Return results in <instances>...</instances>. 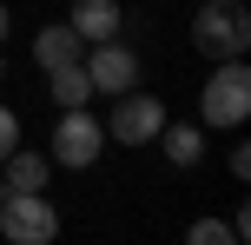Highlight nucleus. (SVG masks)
Here are the masks:
<instances>
[{"label":"nucleus","instance_id":"1","mask_svg":"<svg viewBox=\"0 0 251 245\" xmlns=\"http://www.w3.org/2000/svg\"><path fill=\"white\" fill-rule=\"evenodd\" d=\"M192 47L205 60H238V53H251V7L245 0H205L192 13Z\"/></svg>","mask_w":251,"mask_h":245},{"label":"nucleus","instance_id":"2","mask_svg":"<svg viewBox=\"0 0 251 245\" xmlns=\"http://www.w3.org/2000/svg\"><path fill=\"white\" fill-rule=\"evenodd\" d=\"M245 113H251V66H245V53L238 60H212V73L199 86V126H245Z\"/></svg>","mask_w":251,"mask_h":245},{"label":"nucleus","instance_id":"3","mask_svg":"<svg viewBox=\"0 0 251 245\" xmlns=\"http://www.w3.org/2000/svg\"><path fill=\"white\" fill-rule=\"evenodd\" d=\"M60 232V206L47 192H0V239L13 245H53Z\"/></svg>","mask_w":251,"mask_h":245},{"label":"nucleus","instance_id":"4","mask_svg":"<svg viewBox=\"0 0 251 245\" xmlns=\"http://www.w3.org/2000/svg\"><path fill=\"white\" fill-rule=\"evenodd\" d=\"M100 153H106V126L86 113V106H60V126H53V166L86 172Z\"/></svg>","mask_w":251,"mask_h":245},{"label":"nucleus","instance_id":"5","mask_svg":"<svg viewBox=\"0 0 251 245\" xmlns=\"http://www.w3.org/2000/svg\"><path fill=\"white\" fill-rule=\"evenodd\" d=\"M159 126H165V100H159V93H139V86L113 93L106 133H113L119 146H152V139H159Z\"/></svg>","mask_w":251,"mask_h":245},{"label":"nucleus","instance_id":"6","mask_svg":"<svg viewBox=\"0 0 251 245\" xmlns=\"http://www.w3.org/2000/svg\"><path fill=\"white\" fill-rule=\"evenodd\" d=\"M79 66H86V80H93V93H126V86H139V53L126 47V40H93L86 53H79Z\"/></svg>","mask_w":251,"mask_h":245},{"label":"nucleus","instance_id":"7","mask_svg":"<svg viewBox=\"0 0 251 245\" xmlns=\"http://www.w3.org/2000/svg\"><path fill=\"white\" fill-rule=\"evenodd\" d=\"M47 179H53V159L47 153L13 146V153L0 159V192H47Z\"/></svg>","mask_w":251,"mask_h":245},{"label":"nucleus","instance_id":"8","mask_svg":"<svg viewBox=\"0 0 251 245\" xmlns=\"http://www.w3.org/2000/svg\"><path fill=\"white\" fill-rule=\"evenodd\" d=\"M79 53H86V40H79L66 20H47V27L33 33V66H40V73H53V66H73Z\"/></svg>","mask_w":251,"mask_h":245},{"label":"nucleus","instance_id":"9","mask_svg":"<svg viewBox=\"0 0 251 245\" xmlns=\"http://www.w3.org/2000/svg\"><path fill=\"white\" fill-rule=\"evenodd\" d=\"M66 27H73V33L93 47V40H113L119 27H126V7H119V0H73Z\"/></svg>","mask_w":251,"mask_h":245},{"label":"nucleus","instance_id":"10","mask_svg":"<svg viewBox=\"0 0 251 245\" xmlns=\"http://www.w3.org/2000/svg\"><path fill=\"white\" fill-rule=\"evenodd\" d=\"M159 146H165L172 166H199V159H205V126H172V119H165V126H159Z\"/></svg>","mask_w":251,"mask_h":245},{"label":"nucleus","instance_id":"11","mask_svg":"<svg viewBox=\"0 0 251 245\" xmlns=\"http://www.w3.org/2000/svg\"><path fill=\"white\" fill-rule=\"evenodd\" d=\"M47 80H53V100H60V106H86V100H93V80H86L79 60H73V66H53Z\"/></svg>","mask_w":251,"mask_h":245},{"label":"nucleus","instance_id":"12","mask_svg":"<svg viewBox=\"0 0 251 245\" xmlns=\"http://www.w3.org/2000/svg\"><path fill=\"white\" fill-rule=\"evenodd\" d=\"M192 245H238V232H231L225 219H199L192 225Z\"/></svg>","mask_w":251,"mask_h":245},{"label":"nucleus","instance_id":"13","mask_svg":"<svg viewBox=\"0 0 251 245\" xmlns=\"http://www.w3.org/2000/svg\"><path fill=\"white\" fill-rule=\"evenodd\" d=\"M13 146H20V113H13V106H0V159H7Z\"/></svg>","mask_w":251,"mask_h":245},{"label":"nucleus","instance_id":"14","mask_svg":"<svg viewBox=\"0 0 251 245\" xmlns=\"http://www.w3.org/2000/svg\"><path fill=\"white\" fill-rule=\"evenodd\" d=\"M225 166H231V179H251V146H231Z\"/></svg>","mask_w":251,"mask_h":245},{"label":"nucleus","instance_id":"15","mask_svg":"<svg viewBox=\"0 0 251 245\" xmlns=\"http://www.w3.org/2000/svg\"><path fill=\"white\" fill-rule=\"evenodd\" d=\"M7 27H13V13H7V0H0V40H7Z\"/></svg>","mask_w":251,"mask_h":245},{"label":"nucleus","instance_id":"16","mask_svg":"<svg viewBox=\"0 0 251 245\" xmlns=\"http://www.w3.org/2000/svg\"><path fill=\"white\" fill-rule=\"evenodd\" d=\"M0 73H7V60H0Z\"/></svg>","mask_w":251,"mask_h":245}]
</instances>
